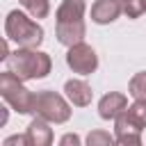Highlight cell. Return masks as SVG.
I'll list each match as a JSON object with an SVG mask.
<instances>
[{"label":"cell","mask_w":146,"mask_h":146,"mask_svg":"<svg viewBox=\"0 0 146 146\" xmlns=\"http://www.w3.org/2000/svg\"><path fill=\"white\" fill-rule=\"evenodd\" d=\"M7 71H11L23 82L41 80L52 71V57L39 48H16L7 57Z\"/></svg>","instance_id":"6da1fadb"},{"label":"cell","mask_w":146,"mask_h":146,"mask_svg":"<svg viewBox=\"0 0 146 146\" xmlns=\"http://www.w3.org/2000/svg\"><path fill=\"white\" fill-rule=\"evenodd\" d=\"M43 27L30 14L21 9H11L5 18V36L7 41L16 43V48H39L43 43Z\"/></svg>","instance_id":"7a4b0ae2"},{"label":"cell","mask_w":146,"mask_h":146,"mask_svg":"<svg viewBox=\"0 0 146 146\" xmlns=\"http://www.w3.org/2000/svg\"><path fill=\"white\" fill-rule=\"evenodd\" d=\"M0 96L5 98V103L14 112H18V114H34L36 94L30 91L25 87V82L21 78H16L11 71L0 73Z\"/></svg>","instance_id":"3957f363"},{"label":"cell","mask_w":146,"mask_h":146,"mask_svg":"<svg viewBox=\"0 0 146 146\" xmlns=\"http://www.w3.org/2000/svg\"><path fill=\"white\" fill-rule=\"evenodd\" d=\"M73 110L66 96L52 91V89H41L36 91V105H34V116L48 121V123H66L71 119Z\"/></svg>","instance_id":"277c9868"},{"label":"cell","mask_w":146,"mask_h":146,"mask_svg":"<svg viewBox=\"0 0 146 146\" xmlns=\"http://www.w3.org/2000/svg\"><path fill=\"white\" fill-rule=\"evenodd\" d=\"M146 128V100H135L128 105L123 114L116 116L114 121V135H141Z\"/></svg>","instance_id":"5b68a950"},{"label":"cell","mask_w":146,"mask_h":146,"mask_svg":"<svg viewBox=\"0 0 146 146\" xmlns=\"http://www.w3.org/2000/svg\"><path fill=\"white\" fill-rule=\"evenodd\" d=\"M66 66L78 75H91L98 68V55L89 43H75L66 50Z\"/></svg>","instance_id":"8992f818"},{"label":"cell","mask_w":146,"mask_h":146,"mask_svg":"<svg viewBox=\"0 0 146 146\" xmlns=\"http://www.w3.org/2000/svg\"><path fill=\"white\" fill-rule=\"evenodd\" d=\"M128 110V96L121 91H110L98 100V116L103 121H116L119 114Z\"/></svg>","instance_id":"52a82bcc"},{"label":"cell","mask_w":146,"mask_h":146,"mask_svg":"<svg viewBox=\"0 0 146 146\" xmlns=\"http://www.w3.org/2000/svg\"><path fill=\"white\" fill-rule=\"evenodd\" d=\"M64 96L68 98L71 105H75V107H87V105H91L94 91H91V84H89L87 80L71 78V80L64 82Z\"/></svg>","instance_id":"ba28073f"},{"label":"cell","mask_w":146,"mask_h":146,"mask_svg":"<svg viewBox=\"0 0 146 146\" xmlns=\"http://www.w3.org/2000/svg\"><path fill=\"white\" fill-rule=\"evenodd\" d=\"M123 14V5L119 0H96L91 5V21L98 25H110Z\"/></svg>","instance_id":"9c48e42d"},{"label":"cell","mask_w":146,"mask_h":146,"mask_svg":"<svg viewBox=\"0 0 146 146\" xmlns=\"http://www.w3.org/2000/svg\"><path fill=\"white\" fill-rule=\"evenodd\" d=\"M55 34H57V41L66 48L75 46V43H82L84 36H87V23L80 21V23H55Z\"/></svg>","instance_id":"30bf717a"},{"label":"cell","mask_w":146,"mask_h":146,"mask_svg":"<svg viewBox=\"0 0 146 146\" xmlns=\"http://www.w3.org/2000/svg\"><path fill=\"white\" fill-rule=\"evenodd\" d=\"M25 137H27L30 146H52V139H55L50 123L43 121V119H39V116H34L30 121V125L25 130Z\"/></svg>","instance_id":"8fae6325"},{"label":"cell","mask_w":146,"mask_h":146,"mask_svg":"<svg viewBox=\"0 0 146 146\" xmlns=\"http://www.w3.org/2000/svg\"><path fill=\"white\" fill-rule=\"evenodd\" d=\"M87 2L84 0H62L55 11V23H80L84 21Z\"/></svg>","instance_id":"7c38bea8"},{"label":"cell","mask_w":146,"mask_h":146,"mask_svg":"<svg viewBox=\"0 0 146 146\" xmlns=\"http://www.w3.org/2000/svg\"><path fill=\"white\" fill-rule=\"evenodd\" d=\"M21 7L32 16V18H48L50 14V0H18Z\"/></svg>","instance_id":"4fadbf2b"},{"label":"cell","mask_w":146,"mask_h":146,"mask_svg":"<svg viewBox=\"0 0 146 146\" xmlns=\"http://www.w3.org/2000/svg\"><path fill=\"white\" fill-rule=\"evenodd\" d=\"M128 94L135 100H146V71H139L128 82Z\"/></svg>","instance_id":"5bb4252c"},{"label":"cell","mask_w":146,"mask_h":146,"mask_svg":"<svg viewBox=\"0 0 146 146\" xmlns=\"http://www.w3.org/2000/svg\"><path fill=\"white\" fill-rule=\"evenodd\" d=\"M84 146H116V139H114L107 130L96 128V130H91V132L87 135Z\"/></svg>","instance_id":"9a60e30c"},{"label":"cell","mask_w":146,"mask_h":146,"mask_svg":"<svg viewBox=\"0 0 146 146\" xmlns=\"http://www.w3.org/2000/svg\"><path fill=\"white\" fill-rule=\"evenodd\" d=\"M123 5V14L128 16V18H139L141 14H144V7H141V0H128V2H121Z\"/></svg>","instance_id":"2e32d148"},{"label":"cell","mask_w":146,"mask_h":146,"mask_svg":"<svg viewBox=\"0 0 146 146\" xmlns=\"http://www.w3.org/2000/svg\"><path fill=\"white\" fill-rule=\"evenodd\" d=\"M116 146H144V141H141V135H123V137H116Z\"/></svg>","instance_id":"e0dca14e"},{"label":"cell","mask_w":146,"mask_h":146,"mask_svg":"<svg viewBox=\"0 0 146 146\" xmlns=\"http://www.w3.org/2000/svg\"><path fill=\"white\" fill-rule=\"evenodd\" d=\"M57 146H82V139L78 132H66L59 137V144Z\"/></svg>","instance_id":"ac0fdd59"},{"label":"cell","mask_w":146,"mask_h":146,"mask_svg":"<svg viewBox=\"0 0 146 146\" xmlns=\"http://www.w3.org/2000/svg\"><path fill=\"white\" fill-rule=\"evenodd\" d=\"M2 146H30V144H27L25 135H9V137H5Z\"/></svg>","instance_id":"d6986e66"},{"label":"cell","mask_w":146,"mask_h":146,"mask_svg":"<svg viewBox=\"0 0 146 146\" xmlns=\"http://www.w3.org/2000/svg\"><path fill=\"white\" fill-rule=\"evenodd\" d=\"M141 7H144V14H146V0H141Z\"/></svg>","instance_id":"ffe728a7"},{"label":"cell","mask_w":146,"mask_h":146,"mask_svg":"<svg viewBox=\"0 0 146 146\" xmlns=\"http://www.w3.org/2000/svg\"><path fill=\"white\" fill-rule=\"evenodd\" d=\"M119 2H128V0H119Z\"/></svg>","instance_id":"44dd1931"}]
</instances>
